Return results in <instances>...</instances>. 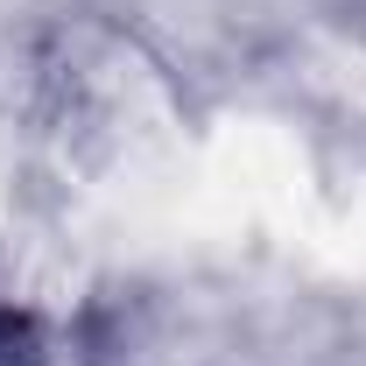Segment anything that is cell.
<instances>
[{
    "mask_svg": "<svg viewBox=\"0 0 366 366\" xmlns=\"http://www.w3.org/2000/svg\"><path fill=\"white\" fill-rule=\"evenodd\" d=\"M29 85L49 134L92 169L162 162L197 141V99L183 71L134 21L99 14V7H71L36 29Z\"/></svg>",
    "mask_w": 366,
    "mask_h": 366,
    "instance_id": "cell-1",
    "label": "cell"
},
{
    "mask_svg": "<svg viewBox=\"0 0 366 366\" xmlns=\"http://www.w3.org/2000/svg\"><path fill=\"white\" fill-rule=\"evenodd\" d=\"M0 366H49V331L43 317L0 289Z\"/></svg>",
    "mask_w": 366,
    "mask_h": 366,
    "instance_id": "cell-2",
    "label": "cell"
}]
</instances>
